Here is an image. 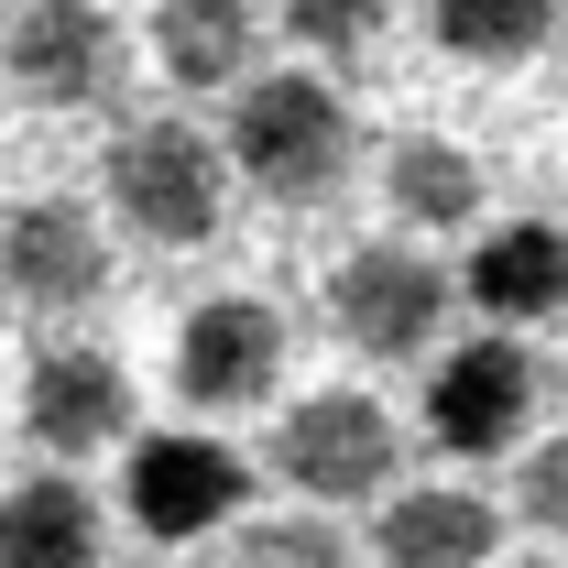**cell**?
Segmentation results:
<instances>
[{
	"label": "cell",
	"mask_w": 568,
	"mask_h": 568,
	"mask_svg": "<svg viewBox=\"0 0 568 568\" xmlns=\"http://www.w3.org/2000/svg\"><path fill=\"white\" fill-rule=\"evenodd\" d=\"M351 153H361L351 99H339L328 77H306V67H274V77H252V88L230 99V164H241V186L274 197V209L339 197Z\"/></svg>",
	"instance_id": "obj_1"
},
{
	"label": "cell",
	"mask_w": 568,
	"mask_h": 568,
	"mask_svg": "<svg viewBox=\"0 0 568 568\" xmlns=\"http://www.w3.org/2000/svg\"><path fill=\"white\" fill-rule=\"evenodd\" d=\"M230 209V142H209L197 121L153 110V121H121L110 132V219L153 241V252H197Z\"/></svg>",
	"instance_id": "obj_2"
},
{
	"label": "cell",
	"mask_w": 568,
	"mask_h": 568,
	"mask_svg": "<svg viewBox=\"0 0 568 568\" xmlns=\"http://www.w3.org/2000/svg\"><path fill=\"white\" fill-rule=\"evenodd\" d=\"M394 470H405V437L394 416L351 394V383H328V394H295L274 416V481L306 514H339V503H394Z\"/></svg>",
	"instance_id": "obj_3"
},
{
	"label": "cell",
	"mask_w": 568,
	"mask_h": 568,
	"mask_svg": "<svg viewBox=\"0 0 568 568\" xmlns=\"http://www.w3.org/2000/svg\"><path fill=\"white\" fill-rule=\"evenodd\" d=\"M448 295H459V284L437 274L416 241H361V252H339V274H328V317H339L351 351L416 361V351H437V328H448Z\"/></svg>",
	"instance_id": "obj_4"
},
{
	"label": "cell",
	"mask_w": 568,
	"mask_h": 568,
	"mask_svg": "<svg viewBox=\"0 0 568 568\" xmlns=\"http://www.w3.org/2000/svg\"><path fill=\"white\" fill-rule=\"evenodd\" d=\"M274 383H284V317L263 295L186 306V328H175V394L197 416H252V405H274Z\"/></svg>",
	"instance_id": "obj_5"
},
{
	"label": "cell",
	"mask_w": 568,
	"mask_h": 568,
	"mask_svg": "<svg viewBox=\"0 0 568 568\" xmlns=\"http://www.w3.org/2000/svg\"><path fill=\"white\" fill-rule=\"evenodd\" d=\"M0 295L22 317H67V306H99L110 295V230L77 197H22L0 219Z\"/></svg>",
	"instance_id": "obj_6"
},
{
	"label": "cell",
	"mask_w": 568,
	"mask_h": 568,
	"mask_svg": "<svg viewBox=\"0 0 568 568\" xmlns=\"http://www.w3.org/2000/svg\"><path fill=\"white\" fill-rule=\"evenodd\" d=\"M536 416V361L525 339H459V351L426 372V437L448 448V459H503L514 437Z\"/></svg>",
	"instance_id": "obj_7"
},
{
	"label": "cell",
	"mask_w": 568,
	"mask_h": 568,
	"mask_svg": "<svg viewBox=\"0 0 568 568\" xmlns=\"http://www.w3.org/2000/svg\"><path fill=\"white\" fill-rule=\"evenodd\" d=\"M22 437H33L55 470L121 448V437H132V372H121L110 351H88V339L33 351V372H22Z\"/></svg>",
	"instance_id": "obj_8"
},
{
	"label": "cell",
	"mask_w": 568,
	"mask_h": 568,
	"mask_svg": "<svg viewBox=\"0 0 568 568\" xmlns=\"http://www.w3.org/2000/svg\"><path fill=\"white\" fill-rule=\"evenodd\" d=\"M121 514H132L153 547H186V536H209V525L241 514V459H230L219 437H186V426L132 437V459H121Z\"/></svg>",
	"instance_id": "obj_9"
},
{
	"label": "cell",
	"mask_w": 568,
	"mask_h": 568,
	"mask_svg": "<svg viewBox=\"0 0 568 568\" xmlns=\"http://www.w3.org/2000/svg\"><path fill=\"white\" fill-rule=\"evenodd\" d=\"M0 55H11V88H22V99H44V110H99V99L121 88V22H110L99 0H33V11H11Z\"/></svg>",
	"instance_id": "obj_10"
},
{
	"label": "cell",
	"mask_w": 568,
	"mask_h": 568,
	"mask_svg": "<svg viewBox=\"0 0 568 568\" xmlns=\"http://www.w3.org/2000/svg\"><path fill=\"white\" fill-rule=\"evenodd\" d=\"M459 295L493 317V339L558 317L568 306V219H503V230H481V252L459 263Z\"/></svg>",
	"instance_id": "obj_11"
},
{
	"label": "cell",
	"mask_w": 568,
	"mask_h": 568,
	"mask_svg": "<svg viewBox=\"0 0 568 568\" xmlns=\"http://www.w3.org/2000/svg\"><path fill=\"white\" fill-rule=\"evenodd\" d=\"M493 547H503V514L481 493H459V481H416L372 525V558L383 568H493Z\"/></svg>",
	"instance_id": "obj_12"
},
{
	"label": "cell",
	"mask_w": 568,
	"mask_h": 568,
	"mask_svg": "<svg viewBox=\"0 0 568 568\" xmlns=\"http://www.w3.org/2000/svg\"><path fill=\"white\" fill-rule=\"evenodd\" d=\"M99 493L77 470H33L0 493V568H99Z\"/></svg>",
	"instance_id": "obj_13"
},
{
	"label": "cell",
	"mask_w": 568,
	"mask_h": 568,
	"mask_svg": "<svg viewBox=\"0 0 568 568\" xmlns=\"http://www.w3.org/2000/svg\"><path fill=\"white\" fill-rule=\"evenodd\" d=\"M153 67L175 77V88H252L263 77V22L241 11V0H164L153 11Z\"/></svg>",
	"instance_id": "obj_14"
},
{
	"label": "cell",
	"mask_w": 568,
	"mask_h": 568,
	"mask_svg": "<svg viewBox=\"0 0 568 568\" xmlns=\"http://www.w3.org/2000/svg\"><path fill=\"white\" fill-rule=\"evenodd\" d=\"M383 197L405 230H470L481 219V164H470V142L448 132H405L383 153Z\"/></svg>",
	"instance_id": "obj_15"
},
{
	"label": "cell",
	"mask_w": 568,
	"mask_h": 568,
	"mask_svg": "<svg viewBox=\"0 0 568 568\" xmlns=\"http://www.w3.org/2000/svg\"><path fill=\"white\" fill-rule=\"evenodd\" d=\"M547 33H558L547 0H437V44L459 67H525Z\"/></svg>",
	"instance_id": "obj_16"
},
{
	"label": "cell",
	"mask_w": 568,
	"mask_h": 568,
	"mask_svg": "<svg viewBox=\"0 0 568 568\" xmlns=\"http://www.w3.org/2000/svg\"><path fill=\"white\" fill-rule=\"evenodd\" d=\"M241 568H351V536L328 514H263L241 525Z\"/></svg>",
	"instance_id": "obj_17"
},
{
	"label": "cell",
	"mask_w": 568,
	"mask_h": 568,
	"mask_svg": "<svg viewBox=\"0 0 568 568\" xmlns=\"http://www.w3.org/2000/svg\"><path fill=\"white\" fill-rule=\"evenodd\" d=\"M284 33H295L306 55H361V44L383 33V11H372V0H295Z\"/></svg>",
	"instance_id": "obj_18"
},
{
	"label": "cell",
	"mask_w": 568,
	"mask_h": 568,
	"mask_svg": "<svg viewBox=\"0 0 568 568\" xmlns=\"http://www.w3.org/2000/svg\"><path fill=\"white\" fill-rule=\"evenodd\" d=\"M525 525H547L568 547V437H547V448L525 459Z\"/></svg>",
	"instance_id": "obj_19"
},
{
	"label": "cell",
	"mask_w": 568,
	"mask_h": 568,
	"mask_svg": "<svg viewBox=\"0 0 568 568\" xmlns=\"http://www.w3.org/2000/svg\"><path fill=\"white\" fill-rule=\"evenodd\" d=\"M121 568H175V558H121Z\"/></svg>",
	"instance_id": "obj_20"
},
{
	"label": "cell",
	"mask_w": 568,
	"mask_h": 568,
	"mask_svg": "<svg viewBox=\"0 0 568 568\" xmlns=\"http://www.w3.org/2000/svg\"><path fill=\"white\" fill-rule=\"evenodd\" d=\"M514 568H558V558H514Z\"/></svg>",
	"instance_id": "obj_21"
}]
</instances>
